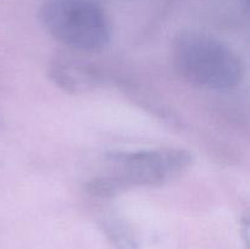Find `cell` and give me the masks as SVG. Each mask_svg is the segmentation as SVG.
<instances>
[{
    "instance_id": "obj_1",
    "label": "cell",
    "mask_w": 250,
    "mask_h": 249,
    "mask_svg": "<svg viewBox=\"0 0 250 249\" xmlns=\"http://www.w3.org/2000/svg\"><path fill=\"white\" fill-rule=\"evenodd\" d=\"M110 173L87 183L95 197H114L134 187H160L189 170L193 164L190 151L182 148H154L111 151L105 155Z\"/></svg>"
},
{
    "instance_id": "obj_2",
    "label": "cell",
    "mask_w": 250,
    "mask_h": 249,
    "mask_svg": "<svg viewBox=\"0 0 250 249\" xmlns=\"http://www.w3.org/2000/svg\"><path fill=\"white\" fill-rule=\"evenodd\" d=\"M172 63L183 81L202 89H234L244 77L241 56L217 37L197 29L181 31L176 36Z\"/></svg>"
},
{
    "instance_id": "obj_3",
    "label": "cell",
    "mask_w": 250,
    "mask_h": 249,
    "mask_svg": "<svg viewBox=\"0 0 250 249\" xmlns=\"http://www.w3.org/2000/svg\"><path fill=\"white\" fill-rule=\"evenodd\" d=\"M43 28L77 53H100L111 41V23L95 0H44L38 11Z\"/></svg>"
},
{
    "instance_id": "obj_4",
    "label": "cell",
    "mask_w": 250,
    "mask_h": 249,
    "mask_svg": "<svg viewBox=\"0 0 250 249\" xmlns=\"http://www.w3.org/2000/svg\"><path fill=\"white\" fill-rule=\"evenodd\" d=\"M49 77L70 94L89 92L102 84V75L94 66L71 55L54 56L49 63Z\"/></svg>"
},
{
    "instance_id": "obj_5",
    "label": "cell",
    "mask_w": 250,
    "mask_h": 249,
    "mask_svg": "<svg viewBox=\"0 0 250 249\" xmlns=\"http://www.w3.org/2000/svg\"><path fill=\"white\" fill-rule=\"evenodd\" d=\"M100 228L116 249H139L133 229L117 216H105L100 220Z\"/></svg>"
}]
</instances>
